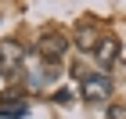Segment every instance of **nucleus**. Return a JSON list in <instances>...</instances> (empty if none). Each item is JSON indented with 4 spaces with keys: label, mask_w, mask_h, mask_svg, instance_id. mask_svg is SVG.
I'll use <instances>...</instances> for the list:
<instances>
[{
    "label": "nucleus",
    "mask_w": 126,
    "mask_h": 119,
    "mask_svg": "<svg viewBox=\"0 0 126 119\" xmlns=\"http://www.w3.org/2000/svg\"><path fill=\"white\" fill-rule=\"evenodd\" d=\"M22 61H25V47H22L18 40H0V72L4 76H15L18 69H25Z\"/></svg>",
    "instance_id": "obj_1"
},
{
    "label": "nucleus",
    "mask_w": 126,
    "mask_h": 119,
    "mask_svg": "<svg viewBox=\"0 0 126 119\" xmlns=\"http://www.w3.org/2000/svg\"><path fill=\"white\" fill-rule=\"evenodd\" d=\"M79 94H83V101H90V105H101V101L112 98V79L108 76H83Z\"/></svg>",
    "instance_id": "obj_2"
},
{
    "label": "nucleus",
    "mask_w": 126,
    "mask_h": 119,
    "mask_svg": "<svg viewBox=\"0 0 126 119\" xmlns=\"http://www.w3.org/2000/svg\"><path fill=\"white\" fill-rule=\"evenodd\" d=\"M29 116V101L22 98H15V94H4L0 98V119H25Z\"/></svg>",
    "instance_id": "obj_3"
},
{
    "label": "nucleus",
    "mask_w": 126,
    "mask_h": 119,
    "mask_svg": "<svg viewBox=\"0 0 126 119\" xmlns=\"http://www.w3.org/2000/svg\"><path fill=\"white\" fill-rule=\"evenodd\" d=\"M65 47H68V40L58 36V33H43V36H40V54H43L47 61L61 58V54H65Z\"/></svg>",
    "instance_id": "obj_4"
},
{
    "label": "nucleus",
    "mask_w": 126,
    "mask_h": 119,
    "mask_svg": "<svg viewBox=\"0 0 126 119\" xmlns=\"http://www.w3.org/2000/svg\"><path fill=\"white\" fill-rule=\"evenodd\" d=\"M101 40H105V33L94 29V25H87V29L76 33V47H79V51H97V47H101Z\"/></svg>",
    "instance_id": "obj_5"
},
{
    "label": "nucleus",
    "mask_w": 126,
    "mask_h": 119,
    "mask_svg": "<svg viewBox=\"0 0 126 119\" xmlns=\"http://www.w3.org/2000/svg\"><path fill=\"white\" fill-rule=\"evenodd\" d=\"M94 54H97V61H101V65H108V69H112V65H115V58H119V40H115V36H105V40H101V47H97Z\"/></svg>",
    "instance_id": "obj_6"
},
{
    "label": "nucleus",
    "mask_w": 126,
    "mask_h": 119,
    "mask_svg": "<svg viewBox=\"0 0 126 119\" xmlns=\"http://www.w3.org/2000/svg\"><path fill=\"white\" fill-rule=\"evenodd\" d=\"M108 119H126V105H112L108 108Z\"/></svg>",
    "instance_id": "obj_7"
}]
</instances>
